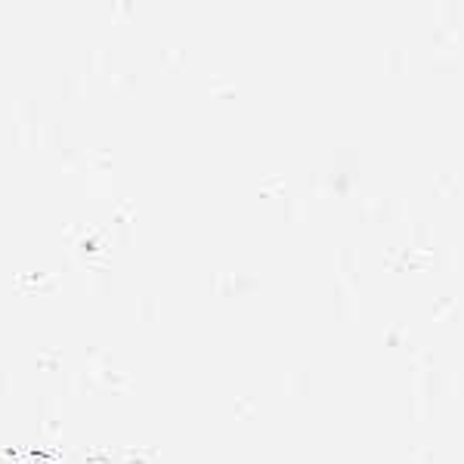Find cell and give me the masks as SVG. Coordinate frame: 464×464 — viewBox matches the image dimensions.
Wrapping results in <instances>:
<instances>
[{
	"mask_svg": "<svg viewBox=\"0 0 464 464\" xmlns=\"http://www.w3.org/2000/svg\"><path fill=\"white\" fill-rule=\"evenodd\" d=\"M19 464H161L143 452H111V449H74V452H16Z\"/></svg>",
	"mask_w": 464,
	"mask_h": 464,
	"instance_id": "6da1fadb",
	"label": "cell"
}]
</instances>
